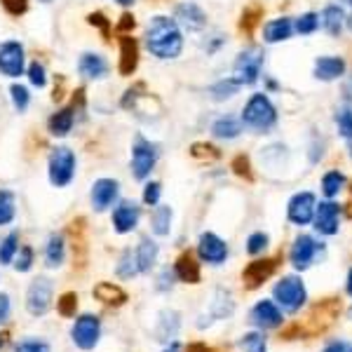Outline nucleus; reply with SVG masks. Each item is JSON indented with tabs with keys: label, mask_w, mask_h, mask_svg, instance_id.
Wrapping results in <instances>:
<instances>
[{
	"label": "nucleus",
	"mask_w": 352,
	"mask_h": 352,
	"mask_svg": "<svg viewBox=\"0 0 352 352\" xmlns=\"http://www.w3.org/2000/svg\"><path fill=\"white\" fill-rule=\"evenodd\" d=\"M144 43H146V50H148L155 59L172 61V59H179L181 52H184V31L176 24L174 16L157 14V16H153L148 21V26H146Z\"/></svg>",
	"instance_id": "1"
},
{
	"label": "nucleus",
	"mask_w": 352,
	"mask_h": 352,
	"mask_svg": "<svg viewBox=\"0 0 352 352\" xmlns=\"http://www.w3.org/2000/svg\"><path fill=\"white\" fill-rule=\"evenodd\" d=\"M242 124L247 129L256 134H268L272 127L277 124V109L270 101V96L265 92H256L249 96V101L244 104L242 116H240Z\"/></svg>",
	"instance_id": "2"
},
{
	"label": "nucleus",
	"mask_w": 352,
	"mask_h": 352,
	"mask_svg": "<svg viewBox=\"0 0 352 352\" xmlns=\"http://www.w3.org/2000/svg\"><path fill=\"white\" fill-rule=\"evenodd\" d=\"M78 157L68 146H54L47 157V179L54 188H68L76 179Z\"/></svg>",
	"instance_id": "3"
},
{
	"label": "nucleus",
	"mask_w": 352,
	"mask_h": 352,
	"mask_svg": "<svg viewBox=\"0 0 352 352\" xmlns=\"http://www.w3.org/2000/svg\"><path fill=\"white\" fill-rule=\"evenodd\" d=\"M157 160H160V146H157L155 141L146 139V136L136 134L134 144H132V160H129V167H132L134 179L136 181H148Z\"/></svg>",
	"instance_id": "4"
},
{
	"label": "nucleus",
	"mask_w": 352,
	"mask_h": 352,
	"mask_svg": "<svg viewBox=\"0 0 352 352\" xmlns=\"http://www.w3.org/2000/svg\"><path fill=\"white\" fill-rule=\"evenodd\" d=\"M265 54L261 47H247L237 54L235 64H232V80L240 87H249V85H256L261 80V73H263Z\"/></svg>",
	"instance_id": "5"
},
{
	"label": "nucleus",
	"mask_w": 352,
	"mask_h": 352,
	"mask_svg": "<svg viewBox=\"0 0 352 352\" xmlns=\"http://www.w3.org/2000/svg\"><path fill=\"white\" fill-rule=\"evenodd\" d=\"M272 298H275V303L282 310L298 312L305 305V300H308V292H305V285L298 275H285L272 287Z\"/></svg>",
	"instance_id": "6"
},
{
	"label": "nucleus",
	"mask_w": 352,
	"mask_h": 352,
	"mask_svg": "<svg viewBox=\"0 0 352 352\" xmlns=\"http://www.w3.org/2000/svg\"><path fill=\"white\" fill-rule=\"evenodd\" d=\"M101 333H104V327H101L99 315H92V312H82L73 320L71 327V340L78 350L89 352L99 345Z\"/></svg>",
	"instance_id": "7"
},
{
	"label": "nucleus",
	"mask_w": 352,
	"mask_h": 352,
	"mask_svg": "<svg viewBox=\"0 0 352 352\" xmlns=\"http://www.w3.org/2000/svg\"><path fill=\"white\" fill-rule=\"evenodd\" d=\"M54 285L50 277H36L26 289V310L31 317H45L52 308Z\"/></svg>",
	"instance_id": "8"
},
{
	"label": "nucleus",
	"mask_w": 352,
	"mask_h": 352,
	"mask_svg": "<svg viewBox=\"0 0 352 352\" xmlns=\"http://www.w3.org/2000/svg\"><path fill=\"white\" fill-rule=\"evenodd\" d=\"M26 73V50L19 41L0 43V76L19 78Z\"/></svg>",
	"instance_id": "9"
},
{
	"label": "nucleus",
	"mask_w": 352,
	"mask_h": 352,
	"mask_svg": "<svg viewBox=\"0 0 352 352\" xmlns=\"http://www.w3.org/2000/svg\"><path fill=\"white\" fill-rule=\"evenodd\" d=\"M120 200V181L111 179V176H101L92 184V190H89V202H92V209L96 214L109 212L113 204H118Z\"/></svg>",
	"instance_id": "10"
},
{
	"label": "nucleus",
	"mask_w": 352,
	"mask_h": 352,
	"mask_svg": "<svg viewBox=\"0 0 352 352\" xmlns=\"http://www.w3.org/2000/svg\"><path fill=\"white\" fill-rule=\"evenodd\" d=\"M197 258L207 265H223L226 258H228V244H226V240H221L217 232H202L200 240H197Z\"/></svg>",
	"instance_id": "11"
},
{
	"label": "nucleus",
	"mask_w": 352,
	"mask_h": 352,
	"mask_svg": "<svg viewBox=\"0 0 352 352\" xmlns=\"http://www.w3.org/2000/svg\"><path fill=\"white\" fill-rule=\"evenodd\" d=\"M315 207H317L315 192H310V190L296 192V195H294L292 200H289V204H287L289 223L298 226V228H303V226L312 223V217H315Z\"/></svg>",
	"instance_id": "12"
},
{
	"label": "nucleus",
	"mask_w": 352,
	"mask_h": 352,
	"mask_svg": "<svg viewBox=\"0 0 352 352\" xmlns=\"http://www.w3.org/2000/svg\"><path fill=\"white\" fill-rule=\"evenodd\" d=\"M320 249H322V244L312 235H298L296 240H294L292 249H289V263L300 272L308 270L310 265L315 263Z\"/></svg>",
	"instance_id": "13"
},
{
	"label": "nucleus",
	"mask_w": 352,
	"mask_h": 352,
	"mask_svg": "<svg viewBox=\"0 0 352 352\" xmlns=\"http://www.w3.org/2000/svg\"><path fill=\"white\" fill-rule=\"evenodd\" d=\"M249 322H252V327H256L258 331H270V329L282 327L285 317H282V308L275 300L263 298L249 310Z\"/></svg>",
	"instance_id": "14"
},
{
	"label": "nucleus",
	"mask_w": 352,
	"mask_h": 352,
	"mask_svg": "<svg viewBox=\"0 0 352 352\" xmlns=\"http://www.w3.org/2000/svg\"><path fill=\"white\" fill-rule=\"evenodd\" d=\"M139 221H141V207L134 200H120L111 214L113 230H116L118 235H129V232H134L139 228Z\"/></svg>",
	"instance_id": "15"
},
{
	"label": "nucleus",
	"mask_w": 352,
	"mask_h": 352,
	"mask_svg": "<svg viewBox=\"0 0 352 352\" xmlns=\"http://www.w3.org/2000/svg\"><path fill=\"white\" fill-rule=\"evenodd\" d=\"M312 223H315V230L324 237L338 235L340 228V204L333 200L320 202L315 207V217H312Z\"/></svg>",
	"instance_id": "16"
},
{
	"label": "nucleus",
	"mask_w": 352,
	"mask_h": 352,
	"mask_svg": "<svg viewBox=\"0 0 352 352\" xmlns=\"http://www.w3.org/2000/svg\"><path fill=\"white\" fill-rule=\"evenodd\" d=\"M174 19L181 26V31L197 33L207 26V14L197 3H179L174 10Z\"/></svg>",
	"instance_id": "17"
},
{
	"label": "nucleus",
	"mask_w": 352,
	"mask_h": 352,
	"mask_svg": "<svg viewBox=\"0 0 352 352\" xmlns=\"http://www.w3.org/2000/svg\"><path fill=\"white\" fill-rule=\"evenodd\" d=\"M111 71V64L104 54L99 52H82L78 59V73L85 80H104Z\"/></svg>",
	"instance_id": "18"
},
{
	"label": "nucleus",
	"mask_w": 352,
	"mask_h": 352,
	"mask_svg": "<svg viewBox=\"0 0 352 352\" xmlns=\"http://www.w3.org/2000/svg\"><path fill=\"white\" fill-rule=\"evenodd\" d=\"M345 64L343 56H320L315 61V78L322 82H333V80H340L345 76Z\"/></svg>",
	"instance_id": "19"
},
{
	"label": "nucleus",
	"mask_w": 352,
	"mask_h": 352,
	"mask_svg": "<svg viewBox=\"0 0 352 352\" xmlns=\"http://www.w3.org/2000/svg\"><path fill=\"white\" fill-rule=\"evenodd\" d=\"M134 256H136V265H139V275H148L157 263L160 247H157V242L151 240V237H141V242L136 244V249H134Z\"/></svg>",
	"instance_id": "20"
},
{
	"label": "nucleus",
	"mask_w": 352,
	"mask_h": 352,
	"mask_svg": "<svg viewBox=\"0 0 352 352\" xmlns=\"http://www.w3.org/2000/svg\"><path fill=\"white\" fill-rule=\"evenodd\" d=\"M73 124H76V106H64V109L54 111L52 116H50L47 129L56 139H64V136L71 134Z\"/></svg>",
	"instance_id": "21"
},
{
	"label": "nucleus",
	"mask_w": 352,
	"mask_h": 352,
	"mask_svg": "<svg viewBox=\"0 0 352 352\" xmlns=\"http://www.w3.org/2000/svg\"><path fill=\"white\" fill-rule=\"evenodd\" d=\"M66 261V237L61 232H52L45 244V265L50 270L61 268Z\"/></svg>",
	"instance_id": "22"
},
{
	"label": "nucleus",
	"mask_w": 352,
	"mask_h": 352,
	"mask_svg": "<svg viewBox=\"0 0 352 352\" xmlns=\"http://www.w3.org/2000/svg\"><path fill=\"white\" fill-rule=\"evenodd\" d=\"M294 36V21L289 16H280V19H270L263 26V41L268 45L285 43Z\"/></svg>",
	"instance_id": "23"
},
{
	"label": "nucleus",
	"mask_w": 352,
	"mask_h": 352,
	"mask_svg": "<svg viewBox=\"0 0 352 352\" xmlns=\"http://www.w3.org/2000/svg\"><path fill=\"white\" fill-rule=\"evenodd\" d=\"M320 26L324 28L331 38H338L345 26V10L340 5H327L320 14Z\"/></svg>",
	"instance_id": "24"
},
{
	"label": "nucleus",
	"mask_w": 352,
	"mask_h": 352,
	"mask_svg": "<svg viewBox=\"0 0 352 352\" xmlns=\"http://www.w3.org/2000/svg\"><path fill=\"white\" fill-rule=\"evenodd\" d=\"M242 132H244V124L237 116H221L212 124V134L217 136V139H223V141L237 139Z\"/></svg>",
	"instance_id": "25"
},
{
	"label": "nucleus",
	"mask_w": 352,
	"mask_h": 352,
	"mask_svg": "<svg viewBox=\"0 0 352 352\" xmlns=\"http://www.w3.org/2000/svg\"><path fill=\"white\" fill-rule=\"evenodd\" d=\"M172 221H174V212L169 204H157L151 212V232L157 237H167L172 232Z\"/></svg>",
	"instance_id": "26"
},
{
	"label": "nucleus",
	"mask_w": 352,
	"mask_h": 352,
	"mask_svg": "<svg viewBox=\"0 0 352 352\" xmlns=\"http://www.w3.org/2000/svg\"><path fill=\"white\" fill-rule=\"evenodd\" d=\"M181 329V315L174 310H164L160 312V320H157V329H155V336L164 340V343H169V340L176 338V333H179Z\"/></svg>",
	"instance_id": "27"
},
{
	"label": "nucleus",
	"mask_w": 352,
	"mask_h": 352,
	"mask_svg": "<svg viewBox=\"0 0 352 352\" xmlns=\"http://www.w3.org/2000/svg\"><path fill=\"white\" fill-rule=\"evenodd\" d=\"M136 64H139V47H136L134 38L122 36L120 38V73L122 76H129L136 68Z\"/></svg>",
	"instance_id": "28"
},
{
	"label": "nucleus",
	"mask_w": 352,
	"mask_h": 352,
	"mask_svg": "<svg viewBox=\"0 0 352 352\" xmlns=\"http://www.w3.org/2000/svg\"><path fill=\"white\" fill-rule=\"evenodd\" d=\"M333 120H336V129H338L340 139L345 141V146H348V153H350V157H352V106L343 104L340 109H336V116H333Z\"/></svg>",
	"instance_id": "29"
},
{
	"label": "nucleus",
	"mask_w": 352,
	"mask_h": 352,
	"mask_svg": "<svg viewBox=\"0 0 352 352\" xmlns=\"http://www.w3.org/2000/svg\"><path fill=\"white\" fill-rule=\"evenodd\" d=\"M272 270H275V261H256L244 272V282H247L249 289H256L261 282L272 275Z\"/></svg>",
	"instance_id": "30"
},
{
	"label": "nucleus",
	"mask_w": 352,
	"mask_h": 352,
	"mask_svg": "<svg viewBox=\"0 0 352 352\" xmlns=\"http://www.w3.org/2000/svg\"><path fill=\"white\" fill-rule=\"evenodd\" d=\"M232 310H235V300L228 292H217V296H214L212 305H209V317L212 320H226V317L232 315Z\"/></svg>",
	"instance_id": "31"
},
{
	"label": "nucleus",
	"mask_w": 352,
	"mask_h": 352,
	"mask_svg": "<svg viewBox=\"0 0 352 352\" xmlns=\"http://www.w3.org/2000/svg\"><path fill=\"white\" fill-rule=\"evenodd\" d=\"M174 270H176L179 282H190V285H195V282L200 280V268H197V261L192 258L190 254H184V256L176 261Z\"/></svg>",
	"instance_id": "32"
},
{
	"label": "nucleus",
	"mask_w": 352,
	"mask_h": 352,
	"mask_svg": "<svg viewBox=\"0 0 352 352\" xmlns=\"http://www.w3.org/2000/svg\"><path fill=\"white\" fill-rule=\"evenodd\" d=\"M16 219V197L12 190L0 188V228L14 223Z\"/></svg>",
	"instance_id": "33"
},
{
	"label": "nucleus",
	"mask_w": 352,
	"mask_h": 352,
	"mask_svg": "<svg viewBox=\"0 0 352 352\" xmlns=\"http://www.w3.org/2000/svg\"><path fill=\"white\" fill-rule=\"evenodd\" d=\"M116 275L120 280H134L139 275V265H136V256H134V249H124L118 258V265H116Z\"/></svg>",
	"instance_id": "34"
},
{
	"label": "nucleus",
	"mask_w": 352,
	"mask_h": 352,
	"mask_svg": "<svg viewBox=\"0 0 352 352\" xmlns=\"http://www.w3.org/2000/svg\"><path fill=\"white\" fill-rule=\"evenodd\" d=\"M19 232L12 230L0 240V265H12V261L19 252Z\"/></svg>",
	"instance_id": "35"
},
{
	"label": "nucleus",
	"mask_w": 352,
	"mask_h": 352,
	"mask_svg": "<svg viewBox=\"0 0 352 352\" xmlns=\"http://www.w3.org/2000/svg\"><path fill=\"white\" fill-rule=\"evenodd\" d=\"M237 92H240V85H237L232 78H221L219 82H214L209 87V96L214 101H226V99H232Z\"/></svg>",
	"instance_id": "36"
},
{
	"label": "nucleus",
	"mask_w": 352,
	"mask_h": 352,
	"mask_svg": "<svg viewBox=\"0 0 352 352\" xmlns=\"http://www.w3.org/2000/svg\"><path fill=\"white\" fill-rule=\"evenodd\" d=\"M343 186H345V176L340 174L338 169H331V172H327L322 176V192H324L327 200H333V197L343 190Z\"/></svg>",
	"instance_id": "37"
},
{
	"label": "nucleus",
	"mask_w": 352,
	"mask_h": 352,
	"mask_svg": "<svg viewBox=\"0 0 352 352\" xmlns=\"http://www.w3.org/2000/svg\"><path fill=\"white\" fill-rule=\"evenodd\" d=\"M240 348L242 352H268V338L265 331H249L240 338Z\"/></svg>",
	"instance_id": "38"
},
{
	"label": "nucleus",
	"mask_w": 352,
	"mask_h": 352,
	"mask_svg": "<svg viewBox=\"0 0 352 352\" xmlns=\"http://www.w3.org/2000/svg\"><path fill=\"white\" fill-rule=\"evenodd\" d=\"M94 296L99 300H104V303H122L124 298V292L118 285H111V282H101L99 287L94 289Z\"/></svg>",
	"instance_id": "39"
},
{
	"label": "nucleus",
	"mask_w": 352,
	"mask_h": 352,
	"mask_svg": "<svg viewBox=\"0 0 352 352\" xmlns=\"http://www.w3.org/2000/svg\"><path fill=\"white\" fill-rule=\"evenodd\" d=\"M317 28H320V14H315V12H305L294 21V31L300 33V36H310Z\"/></svg>",
	"instance_id": "40"
},
{
	"label": "nucleus",
	"mask_w": 352,
	"mask_h": 352,
	"mask_svg": "<svg viewBox=\"0 0 352 352\" xmlns=\"http://www.w3.org/2000/svg\"><path fill=\"white\" fill-rule=\"evenodd\" d=\"M268 244H270L268 232H263V230L252 232V235L247 237V254L249 256H258V254H263L265 249H268Z\"/></svg>",
	"instance_id": "41"
},
{
	"label": "nucleus",
	"mask_w": 352,
	"mask_h": 352,
	"mask_svg": "<svg viewBox=\"0 0 352 352\" xmlns=\"http://www.w3.org/2000/svg\"><path fill=\"white\" fill-rule=\"evenodd\" d=\"M33 263H36V252H33V247H28V244L19 247V252H16V256L12 261L14 270L16 272H28L33 268Z\"/></svg>",
	"instance_id": "42"
},
{
	"label": "nucleus",
	"mask_w": 352,
	"mask_h": 352,
	"mask_svg": "<svg viewBox=\"0 0 352 352\" xmlns=\"http://www.w3.org/2000/svg\"><path fill=\"white\" fill-rule=\"evenodd\" d=\"M10 99H12V106L16 113H24L31 104V92H28L26 85H12L10 87Z\"/></svg>",
	"instance_id": "43"
},
{
	"label": "nucleus",
	"mask_w": 352,
	"mask_h": 352,
	"mask_svg": "<svg viewBox=\"0 0 352 352\" xmlns=\"http://www.w3.org/2000/svg\"><path fill=\"white\" fill-rule=\"evenodd\" d=\"M26 76H28V82L33 85V87L43 89L45 85H47V71H45V64L43 61H31V64L26 66Z\"/></svg>",
	"instance_id": "44"
},
{
	"label": "nucleus",
	"mask_w": 352,
	"mask_h": 352,
	"mask_svg": "<svg viewBox=\"0 0 352 352\" xmlns=\"http://www.w3.org/2000/svg\"><path fill=\"white\" fill-rule=\"evenodd\" d=\"M14 352H52V345L45 338L28 336V338H21L19 343L14 345Z\"/></svg>",
	"instance_id": "45"
},
{
	"label": "nucleus",
	"mask_w": 352,
	"mask_h": 352,
	"mask_svg": "<svg viewBox=\"0 0 352 352\" xmlns=\"http://www.w3.org/2000/svg\"><path fill=\"white\" fill-rule=\"evenodd\" d=\"M160 195H162V184H157V181H146L144 195H141L146 207H157V204H160Z\"/></svg>",
	"instance_id": "46"
},
{
	"label": "nucleus",
	"mask_w": 352,
	"mask_h": 352,
	"mask_svg": "<svg viewBox=\"0 0 352 352\" xmlns=\"http://www.w3.org/2000/svg\"><path fill=\"white\" fill-rule=\"evenodd\" d=\"M176 282H179V277H176V270L172 268H164L162 272H160V277H157V292H169Z\"/></svg>",
	"instance_id": "47"
},
{
	"label": "nucleus",
	"mask_w": 352,
	"mask_h": 352,
	"mask_svg": "<svg viewBox=\"0 0 352 352\" xmlns=\"http://www.w3.org/2000/svg\"><path fill=\"white\" fill-rule=\"evenodd\" d=\"M10 315H12V298H10V294L0 292V324H5Z\"/></svg>",
	"instance_id": "48"
},
{
	"label": "nucleus",
	"mask_w": 352,
	"mask_h": 352,
	"mask_svg": "<svg viewBox=\"0 0 352 352\" xmlns=\"http://www.w3.org/2000/svg\"><path fill=\"white\" fill-rule=\"evenodd\" d=\"M3 8L8 10L10 14L19 16V14H24V12H26L28 0H3Z\"/></svg>",
	"instance_id": "49"
},
{
	"label": "nucleus",
	"mask_w": 352,
	"mask_h": 352,
	"mask_svg": "<svg viewBox=\"0 0 352 352\" xmlns=\"http://www.w3.org/2000/svg\"><path fill=\"white\" fill-rule=\"evenodd\" d=\"M348 343L345 340H331V343H327L324 345V350L322 352H348Z\"/></svg>",
	"instance_id": "50"
},
{
	"label": "nucleus",
	"mask_w": 352,
	"mask_h": 352,
	"mask_svg": "<svg viewBox=\"0 0 352 352\" xmlns=\"http://www.w3.org/2000/svg\"><path fill=\"white\" fill-rule=\"evenodd\" d=\"M76 296H73V294H66L64 298L59 300V310L64 312V315H71V305H76Z\"/></svg>",
	"instance_id": "51"
},
{
	"label": "nucleus",
	"mask_w": 352,
	"mask_h": 352,
	"mask_svg": "<svg viewBox=\"0 0 352 352\" xmlns=\"http://www.w3.org/2000/svg\"><path fill=\"white\" fill-rule=\"evenodd\" d=\"M179 350H181V345L176 343V340H169V345H167V348H164L162 352H179Z\"/></svg>",
	"instance_id": "52"
},
{
	"label": "nucleus",
	"mask_w": 352,
	"mask_h": 352,
	"mask_svg": "<svg viewBox=\"0 0 352 352\" xmlns=\"http://www.w3.org/2000/svg\"><path fill=\"white\" fill-rule=\"evenodd\" d=\"M345 292H348V296L352 298V268L348 272V282H345Z\"/></svg>",
	"instance_id": "53"
},
{
	"label": "nucleus",
	"mask_w": 352,
	"mask_h": 352,
	"mask_svg": "<svg viewBox=\"0 0 352 352\" xmlns=\"http://www.w3.org/2000/svg\"><path fill=\"white\" fill-rule=\"evenodd\" d=\"M348 3H350V12L345 14V24H348V28L352 31V0H348Z\"/></svg>",
	"instance_id": "54"
},
{
	"label": "nucleus",
	"mask_w": 352,
	"mask_h": 352,
	"mask_svg": "<svg viewBox=\"0 0 352 352\" xmlns=\"http://www.w3.org/2000/svg\"><path fill=\"white\" fill-rule=\"evenodd\" d=\"M118 5H122V8H129V5H134V0H116Z\"/></svg>",
	"instance_id": "55"
},
{
	"label": "nucleus",
	"mask_w": 352,
	"mask_h": 352,
	"mask_svg": "<svg viewBox=\"0 0 352 352\" xmlns=\"http://www.w3.org/2000/svg\"><path fill=\"white\" fill-rule=\"evenodd\" d=\"M3 345H5V336L0 333V350H3Z\"/></svg>",
	"instance_id": "56"
},
{
	"label": "nucleus",
	"mask_w": 352,
	"mask_h": 352,
	"mask_svg": "<svg viewBox=\"0 0 352 352\" xmlns=\"http://www.w3.org/2000/svg\"><path fill=\"white\" fill-rule=\"evenodd\" d=\"M348 352H352V348H350V350H348Z\"/></svg>",
	"instance_id": "57"
}]
</instances>
